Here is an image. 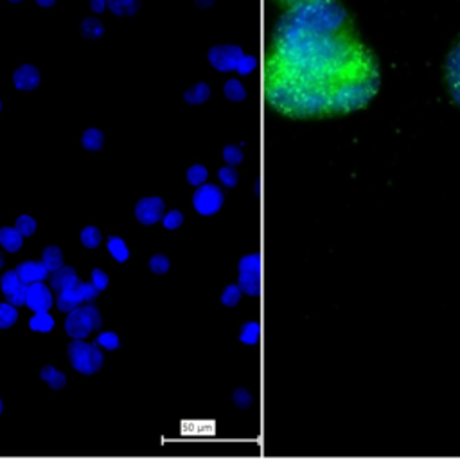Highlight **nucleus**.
Instances as JSON below:
<instances>
[{"mask_svg":"<svg viewBox=\"0 0 460 460\" xmlns=\"http://www.w3.org/2000/svg\"><path fill=\"white\" fill-rule=\"evenodd\" d=\"M81 144L87 151H99L105 144V133L99 128H87L81 135Z\"/></svg>","mask_w":460,"mask_h":460,"instance_id":"17","label":"nucleus"},{"mask_svg":"<svg viewBox=\"0 0 460 460\" xmlns=\"http://www.w3.org/2000/svg\"><path fill=\"white\" fill-rule=\"evenodd\" d=\"M17 320H18L17 306H13V304L9 303L0 304V329H9L11 325H15Z\"/></svg>","mask_w":460,"mask_h":460,"instance_id":"28","label":"nucleus"},{"mask_svg":"<svg viewBox=\"0 0 460 460\" xmlns=\"http://www.w3.org/2000/svg\"><path fill=\"white\" fill-rule=\"evenodd\" d=\"M239 340L245 346H257L259 340H261V324H259L257 320H250V322L243 324Z\"/></svg>","mask_w":460,"mask_h":460,"instance_id":"23","label":"nucleus"},{"mask_svg":"<svg viewBox=\"0 0 460 460\" xmlns=\"http://www.w3.org/2000/svg\"><path fill=\"white\" fill-rule=\"evenodd\" d=\"M90 277H92L94 286H96V288L99 289V291H103V289L108 288L110 279H108V275H106V273L103 272L101 268H94L92 273H90Z\"/></svg>","mask_w":460,"mask_h":460,"instance_id":"40","label":"nucleus"},{"mask_svg":"<svg viewBox=\"0 0 460 460\" xmlns=\"http://www.w3.org/2000/svg\"><path fill=\"white\" fill-rule=\"evenodd\" d=\"M96 343L99 347H103V349H106V351H115L119 347V337L114 331H105V333L97 337Z\"/></svg>","mask_w":460,"mask_h":460,"instance_id":"36","label":"nucleus"},{"mask_svg":"<svg viewBox=\"0 0 460 460\" xmlns=\"http://www.w3.org/2000/svg\"><path fill=\"white\" fill-rule=\"evenodd\" d=\"M0 245L8 252H18L24 245V236L15 227H2L0 228Z\"/></svg>","mask_w":460,"mask_h":460,"instance_id":"16","label":"nucleus"},{"mask_svg":"<svg viewBox=\"0 0 460 460\" xmlns=\"http://www.w3.org/2000/svg\"><path fill=\"white\" fill-rule=\"evenodd\" d=\"M218 178H219V182H221V184L228 189L236 187L237 182H239V175H237V171L234 169V166H230V164L219 169Z\"/></svg>","mask_w":460,"mask_h":460,"instance_id":"32","label":"nucleus"},{"mask_svg":"<svg viewBox=\"0 0 460 460\" xmlns=\"http://www.w3.org/2000/svg\"><path fill=\"white\" fill-rule=\"evenodd\" d=\"M241 293L243 291L239 284H228L223 293H221V304L227 307H236L239 300H241Z\"/></svg>","mask_w":460,"mask_h":460,"instance_id":"30","label":"nucleus"},{"mask_svg":"<svg viewBox=\"0 0 460 460\" xmlns=\"http://www.w3.org/2000/svg\"><path fill=\"white\" fill-rule=\"evenodd\" d=\"M79 239H81L83 246L94 250V248H97V246L101 245L103 234L97 227H94V225H88V227H85L83 230H81V236H79Z\"/></svg>","mask_w":460,"mask_h":460,"instance_id":"27","label":"nucleus"},{"mask_svg":"<svg viewBox=\"0 0 460 460\" xmlns=\"http://www.w3.org/2000/svg\"><path fill=\"white\" fill-rule=\"evenodd\" d=\"M42 263L45 264V268H47L49 272L53 273L56 272L58 268L63 266V252L60 246H47V248L44 250V254H42Z\"/></svg>","mask_w":460,"mask_h":460,"instance_id":"20","label":"nucleus"},{"mask_svg":"<svg viewBox=\"0 0 460 460\" xmlns=\"http://www.w3.org/2000/svg\"><path fill=\"white\" fill-rule=\"evenodd\" d=\"M273 2L282 9H291L297 8V6L316 4V2H334V0H273Z\"/></svg>","mask_w":460,"mask_h":460,"instance_id":"41","label":"nucleus"},{"mask_svg":"<svg viewBox=\"0 0 460 460\" xmlns=\"http://www.w3.org/2000/svg\"><path fill=\"white\" fill-rule=\"evenodd\" d=\"M106 33L105 24L101 22V18L97 15H90V17L83 18L79 24V35L83 36L85 40H101Z\"/></svg>","mask_w":460,"mask_h":460,"instance_id":"12","label":"nucleus"},{"mask_svg":"<svg viewBox=\"0 0 460 460\" xmlns=\"http://www.w3.org/2000/svg\"><path fill=\"white\" fill-rule=\"evenodd\" d=\"M162 223L167 230H175V228H178L180 225L184 223V214L176 211V209H173V211H169L167 214H164Z\"/></svg>","mask_w":460,"mask_h":460,"instance_id":"38","label":"nucleus"},{"mask_svg":"<svg viewBox=\"0 0 460 460\" xmlns=\"http://www.w3.org/2000/svg\"><path fill=\"white\" fill-rule=\"evenodd\" d=\"M185 425L191 426V429H184V434L191 435H212L214 434L216 425L209 421H196V423H185Z\"/></svg>","mask_w":460,"mask_h":460,"instance_id":"34","label":"nucleus"},{"mask_svg":"<svg viewBox=\"0 0 460 460\" xmlns=\"http://www.w3.org/2000/svg\"><path fill=\"white\" fill-rule=\"evenodd\" d=\"M446 83L455 105L460 106V42L452 49L446 60Z\"/></svg>","mask_w":460,"mask_h":460,"instance_id":"8","label":"nucleus"},{"mask_svg":"<svg viewBox=\"0 0 460 460\" xmlns=\"http://www.w3.org/2000/svg\"><path fill=\"white\" fill-rule=\"evenodd\" d=\"M223 94L228 101H232V103H241L246 99L245 87H243L241 81L236 78L227 79V83L223 85Z\"/></svg>","mask_w":460,"mask_h":460,"instance_id":"24","label":"nucleus"},{"mask_svg":"<svg viewBox=\"0 0 460 460\" xmlns=\"http://www.w3.org/2000/svg\"><path fill=\"white\" fill-rule=\"evenodd\" d=\"M29 327L35 333H51L54 329V318L49 312H36L29 320Z\"/></svg>","mask_w":460,"mask_h":460,"instance_id":"22","label":"nucleus"},{"mask_svg":"<svg viewBox=\"0 0 460 460\" xmlns=\"http://www.w3.org/2000/svg\"><path fill=\"white\" fill-rule=\"evenodd\" d=\"M243 56H245V51L241 45L236 44H218L209 49L207 53V60L218 72H234Z\"/></svg>","mask_w":460,"mask_h":460,"instance_id":"4","label":"nucleus"},{"mask_svg":"<svg viewBox=\"0 0 460 460\" xmlns=\"http://www.w3.org/2000/svg\"><path fill=\"white\" fill-rule=\"evenodd\" d=\"M4 412V403H2V399H0V414Z\"/></svg>","mask_w":460,"mask_h":460,"instance_id":"47","label":"nucleus"},{"mask_svg":"<svg viewBox=\"0 0 460 460\" xmlns=\"http://www.w3.org/2000/svg\"><path fill=\"white\" fill-rule=\"evenodd\" d=\"M142 8V0H108V11L115 17H135Z\"/></svg>","mask_w":460,"mask_h":460,"instance_id":"15","label":"nucleus"},{"mask_svg":"<svg viewBox=\"0 0 460 460\" xmlns=\"http://www.w3.org/2000/svg\"><path fill=\"white\" fill-rule=\"evenodd\" d=\"M58 0H35V4L42 9H51L56 6Z\"/></svg>","mask_w":460,"mask_h":460,"instance_id":"45","label":"nucleus"},{"mask_svg":"<svg viewBox=\"0 0 460 460\" xmlns=\"http://www.w3.org/2000/svg\"><path fill=\"white\" fill-rule=\"evenodd\" d=\"M40 377L44 380L47 385H51V389L54 390H62L67 385V376L63 373H60L56 367L53 365H45L42 370H40Z\"/></svg>","mask_w":460,"mask_h":460,"instance_id":"19","label":"nucleus"},{"mask_svg":"<svg viewBox=\"0 0 460 460\" xmlns=\"http://www.w3.org/2000/svg\"><path fill=\"white\" fill-rule=\"evenodd\" d=\"M223 191L214 184L198 185L193 194L194 211L200 216H212L223 207Z\"/></svg>","mask_w":460,"mask_h":460,"instance_id":"5","label":"nucleus"},{"mask_svg":"<svg viewBox=\"0 0 460 460\" xmlns=\"http://www.w3.org/2000/svg\"><path fill=\"white\" fill-rule=\"evenodd\" d=\"M264 87L268 105L286 117H327L365 108L382 87V74L346 8L334 0L281 15Z\"/></svg>","mask_w":460,"mask_h":460,"instance_id":"1","label":"nucleus"},{"mask_svg":"<svg viewBox=\"0 0 460 460\" xmlns=\"http://www.w3.org/2000/svg\"><path fill=\"white\" fill-rule=\"evenodd\" d=\"M193 4L196 6L198 9H202V11H205V9H211L212 6L216 4V0H193Z\"/></svg>","mask_w":460,"mask_h":460,"instance_id":"44","label":"nucleus"},{"mask_svg":"<svg viewBox=\"0 0 460 460\" xmlns=\"http://www.w3.org/2000/svg\"><path fill=\"white\" fill-rule=\"evenodd\" d=\"M169 268H171V261L169 257L164 254H157L153 257L149 259V270L157 275H164V273L169 272Z\"/></svg>","mask_w":460,"mask_h":460,"instance_id":"31","label":"nucleus"},{"mask_svg":"<svg viewBox=\"0 0 460 460\" xmlns=\"http://www.w3.org/2000/svg\"><path fill=\"white\" fill-rule=\"evenodd\" d=\"M103 318L101 313L96 306L88 304V306H79L72 312H69V316L65 320V331L71 338H79L83 340L92 331L101 329Z\"/></svg>","mask_w":460,"mask_h":460,"instance_id":"3","label":"nucleus"},{"mask_svg":"<svg viewBox=\"0 0 460 460\" xmlns=\"http://www.w3.org/2000/svg\"><path fill=\"white\" fill-rule=\"evenodd\" d=\"M239 288L248 297H259V293H261V273H239Z\"/></svg>","mask_w":460,"mask_h":460,"instance_id":"18","label":"nucleus"},{"mask_svg":"<svg viewBox=\"0 0 460 460\" xmlns=\"http://www.w3.org/2000/svg\"><path fill=\"white\" fill-rule=\"evenodd\" d=\"M18 277L22 279L24 284H33V282L45 281L49 277V270L45 268L44 263H36V261H26V263H20L17 268Z\"/></svg>","mask_w":460,"mask_h":460,"instance_id":"11","label":"nucleus"},{"mask_svg":"<svg viewBox=\"0 0 460 460\" xmlns=\"http://www.w3.org/2000/svg\"><path fill=\"white\" fill-rule=\"evenodd\" d=\"M261 268H263L261 254L254 252V254L243 255L237 270H239V273H261Z\"/></svg>","mask_w":460,"mask_h":460,"instance_id":"25","label":"nucleus"},{"mask_svg":"<svg viewBox=\"0 0 460 460\" xmlns=\"http://www.w3.org/2000/svg\"><path fill=\"white\" fill-rule=\"evenodd\" d=\"M6 298H8V303L13 304V306H24L27 298V284H22L13 295H9V297Z\"/></svg>","mask_w":460,"mask_h":460,"instance_id":"42","label":"nucleus"},{"mask_svg":"<svg viewBox=\"0 0 460 460\" xmlns=\"http://www.w3.org/2000/svg\"><path fill=\"white\" fill-rule=\"evenodd\" d=\"M22 284L24 282L22 279L18 277L17 270H8V272L2 275V279H0V288H2V293H4L6 297L13 295Z\"/></svg>","mask_w":460,"mask_h":460,"instance_id":"26","label":"nucleus"},{"mask_svg":"<svg viewBox=\"0 0 460 460\" xmlns=\"http://www.w3.org/2000/svg\"><path fill=\"white\" fill-rule=\"evenodd\" d=\"M255 67H257V58L252 56V54H245L241 58V62L237 63L236 72H239L241 76H248L250 72L255 71Z\"/></svg>","mask_w":460,"mask_h":460,"instance_id":"39","label":"nucleus"},{"mask_svg":"<svg viewBox=\"0 0 460 460\" xmlns=\"http://www.w3.org/2000/svg\"><path fill=\"white\" fill-rule=\"evenodd\" d=\"M209 178V171H207V167L202 166V164H194L187 169V182L194 187L198 185L205 184V180Z\"/></svg>","mask_w":460,"mask_h":460,"instance_id":"29","label":"nucleus"},{"mask_svg":"<svg viewBox=\"0 0 460 460\" xmlns=\"http://www.w3.org/2000/svg\"><path fill=\"white\" fill-rule=\"evenodd\" d=\"M166 203L162 198L158 196H146L135 205V218L142 225H155L164 218Z\"/></svg>","mask_w":460,"mask_h":460,"instance_id":"6","label":"nucleus"},{"mask_svg":"<svg viewBox=\"0 0 460 460\" xmlns=\"http://www.w3.org/2000/svg\"><path fill=\"white\" fill-rule=\"evenodd\" d=\"M106 246H108L110 255H112L117 263H126L128 259H130V250H128V246H126V243H124L123 237H117V236L108 237V243H106Z\"/></svg>","mask_w":460,"mask_h":460,"instance_id":"21","label":"nucleus"},{"mask_svg":"<svg viewBox=\"0 0 460 460\" xmlns=\"http://www.w3.org/2000/svg\"><path fill=\"white\" fill-rule=\"evenodd\" d=\"M88 9L92 15H103L108 9V0H88Z\"/></svg>","mask_w":460,"mask_h":460,"instance_id":"43","label":"nucleus"},{"mask_svg":"<svg viewBox=\"0 0 460 460\" xmlns=\"http://www.w3.org/2000/svg\"><path fill=\"white\" fill-rule=\"evenodd\" d=\"M67 356L71 361L72 368H76L79 374L85 376H92L96 374L103 365V352L99 351L97 343H87L79 338H72V342L67 347Z\"/></svg>","mask_w":460,"mask_h":460,"instance_id":"2","label":"nucleus"},{"mask_svg":"<svg viewBox=\"0 0 460 460\" xmlns=\"http://www.w3.org/2000/svg\"><path fill=\"white\" fill-rule=\"evenodd\" d=\"M223 158H225V162L230 164V166H237V164L243 162L245 155H243L241 148H237V146H234V144H228L223 148Z\"/></svg>","mask_w":460,"mask_h":460,"instance_id":"35","label":"nucleus"},{"mask_svg":"<svg viewBox=\"0 0 460 460\" xmlns=\"http://www.w3.org/2000/svg\"><path fill=\"white\" fill-rule=\"evenodd\" d=\"M15 228H17L18 232L22 234L24 237L33 236V234L36 232V221H35V218H31V216H27V214L18 216V219H17V221H15Z\"/></svg>","mask_w":460,"mask_h":460,"instance_id":"33","label":"nucleus"},{"mask_svg":"<svg viewBox=\"0 0 460 460\" xmlns=\"http://www.w3.org/2000/svg\"><path fill=\"white\" fill-rule=\"evenodd\" d=\"M81 303H85V293H83V281H76L74 284H71L69 288L62 289L60 295H58V309L60 312H72L76 307L81 306Z\"/></svg>","mask_w":460,"mask_h":460,"instance_id":"10","label":"nucleus"},{"mask_svg":"<svg viewBox=\"0 0 460 460\" xmlns=\"http://www.w3.org/2000/svg\"><path fill=\"white\" fill-rule=\"evenodd\" d=\"M42 83V74H40L38 67L26 63L20 65L17 71L13 72V85L20 92H33Z\"/></svg>","mask_w":460,"mask_h":460,"instance_id":"9","label":"nucleus"},{"mask_svg":"<svg viewBox=\"0 0 460 460\" xmlns=\"http://www.w3.org/2000/svg\"><path fill=\"white\" fill-rule=\"evenodd\" d=\"M0 112H2V99H0Z\"/></svg>","mask_w":460,"mask_h":460,"instance_id":"49","label":"nucleus"},{"mask_svg":"<svg viewBox=\"0 0 460 460\" xmlns=\"http://www.w3.org/2000/svg\"><path fill=\"white\" fill-rule=\"evenodd\" d=\"M2 266H4V259H2V255H0V270H2Z\"/></svg>","mask_w":460,"mask_h":460,"instance_id":"48","label":"nucleus"},{"mask_svg":"<svg viewBox=\"0 0 460 460\" xmlns=\"http://www.w3.org/2000/svg\"><path fill=\"white\" fill-rule=\"evenodd\" d=\"M232 403L236 404L237 408H241V410H246V408H250V404H252V395H250L248 390L243 389V386H239V389L234 390Z\"/></svg>","mask_w":460,"mask_h":460,"instance_id":"37","label":"nucleus"},{"mask_svg":"<svg viewBox=\"0 0 460 460\" xmlns=\"http://www.w3.org/2000/svg\"><path fill=\"white\" fill-rule=\"evenodd\" d=\"M53 293H51V288L44 284V281L33 282V284H27V298H26V306L33 312H49L51 306H53Z\"/></svg>","mask_w":460,"mask_h":460,"instance_id":"7","label":"nucleus"},{"mask_svg":"<svg viewBox=\"0 0 460 460\" xmlns=\"http://www.w3.org/2000/svg\"><path fill=\"white\" fill-rule=\"evenodd\" d=\"M211 85L205 83V81H198L193 87H189L184 92V101L191 106L203 105L211 99Z\"/></svg>","mask_w":460,"mask_h":460,"instance_id":"13","label":"nucleus"},{"mask_svg":"<svg viewBox=\"0 0 460 460\" xmlns=\"http://www.w3.org/2000/svg\"><path fill=\"white\" fill-rule=\"evenodd\" d=\"M9 4H13V6H18V4H22L24 0H8Z\"/></svg>","mask_w":460,"mask_h":460,"instance_id":"46","label":"nucleus"},{"mask_svg":"<svg viewBox=\"0 0 460 460\" xmlns=\"http://www.w3.org/2000/svg\"><path fill=\"white\" fill-rule=\"evenodd\" d=\"M78 281V273H76V270L72 266H62L58 268L56 272L51 273V289H54V291H62V289L69 288L71 284H74V282Z\"/></svg>","mask_w":460,"mask_h":460,"instance_id":"14","label":"nucleus"}]
</instances>
